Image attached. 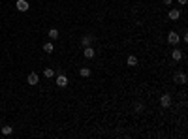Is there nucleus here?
<instances>
[{"label":"nucleus","instance_id":"obj_11","mask_svg":"<svg viewBox=\"0 0 188 139\" xmlns=\"http://www.w3.org/2000/svg\"><path fill=\"white\" fill-rule=\"evenodd\" d=\"M43 77H47V79L55 77V70H53V68H45V70H43Z\"/></svg>","mask_w":188,"mask_h":139},{"label":"nucleus","instance_id":"obj_8","mask_svg":"<svg viewBox=\"0 0 188 139\" xmlns=\"http://www.w3.org/2000/svg\"><path fill=\"white\" fill-rule=\"evenodd\" d=\"M173 81H175L177 85H184V83H186V73H175Z\"/></svg>","mask_w":188,"mask_h":139},{"label":"nucleus","instance_id":"obj_16","mask_svg":"<svg viewBox=\"0 0 188 139\" xmlns=\"http://www.w3.org/2000/svg\"><path fill=\"white\" fill-rule=\"evenodd\" d=\"M47 36H49L51 40H57V38H58V30H57V28H51V30H49V34H47Z\"/></svg>","mask_w":188,"mask_h":139},{"label":"nucleus","instance_id":"obj_12","mask_svg":"<svg viewBox=\"0 0 188 139\" xmlns=\"http://www.w3.org/2000/svg\"><path fill=\"white\" fill-rule=\"evenodd\" d=\"M81 43H83V47H88L90 43H92V36H83L81 38Z\"/></svg>","mask_w":188,"mask_h":139},{"label":"nucleus","instance_id":"obj_4","mask_svg":"<svg viewBox=\"0 0 188 139\" xmlns=\"http://www.w3.org/2000/svg\"><path fill=\"white\" fill-rule=\"evenodd\" d=\"M15 8H17L19 11H28L30 4L26 2V0H17V2H15Z\"/></svg>","mask_w":188,"mask_h":139},{"label":"nucleus","instance_id":"obj_6","mask_svg":"<svg viewBox=\"0 0 188 139\" xmlns=\"http://www.w3.org/2000/svg\"><path fill=\"white\" fill-rule=\"evenodd\" d=\"M94 55H96V51L92 49V47H85V49H83V57H85V58H94Z\"/></svg>","mask_w":188,"mask_h":139},{"label":"nucleus","instance_id":"obj_9","mask_svg":"<svg viewBox=\"0 0 188 139\" xmlns=\"http://www.w3.org/2000/svg\"><path fill=\"white\" fill-rule=\"evenodd\" d=\"M183 57H184L183 51H179V49H175V51L171 53V58H173V60H177V62H179V60H183Z\"/></svg>","mask_w":188,"mask_h":139},{"label":"nucleus","instance_id":"obj_2","mask_svg":"<svg viewBox=\"0 0 188 139\" xmlns=\"http://www.w3.org/2000/svg\"><path fill=\"white\" fill-rule=\"evenodd\" d=\"M26 83H28V85L30 87H34V85H38V83H40V75L38 73H28V77H26Z\"/></svg>","mask_w":188,"mask_h":139},{"label":"nucleus","instance_id":"obj_1","mask_svg":"<svg viewBox=\"0 0 188 139\" xmlns=\"http://www.w3.org/2000/svg\"><path fill=\"white\" fill-rule=\"evenodd\" d=\"M168 41H169L171 45H177L179 41H181V36H179V34H177L175 30H171V32L168 34Z\"/></svg>","mask_w":188,"mask_h":139},{"label":"nucleus","instance_id":"obj_19","mask_svg":"<svg viewBox=\"0 0 188 139\" xmlns=\"http://www.w3.org/2000/svg\"><path fill=\"white\" fill-rule=\"evenodd\" d=\"M177 2H179L181 6H184V4H186V0H177Z\"/></svg>","mask_w":188,"mask_h":139},{"label":"nucleus","instance_id":"obj_18","mask_svg":"<svg viewBox=\"0 0 188 139\" xmlns=\"http://www.w3.org/2000/svg\"><path fill=\"white\" fill-rule=\"evenodd\" d=\"M173 4V0H164V6H171Z\"/></svg>","mask_w":188,"mask_h":139},{"label":"nucleus","instance_id":"obj_15","mask_svg":"<svg viewBox=\"0 0 188 139\" xmlns=\"http://www.w3.org/2000/svg\"><path fill=\"white\" fill-rule=\"evenodd\" d=\"M79 75H81V77H90V68H81Z\"/></svg>","mask_w":188,"mask_h":139},{"label":"nucleus","instance_id":"obj_13","mask_svg":"<svg viewBox=\"0 0 188 139\" xmlns=\"http://www.w3.org/2000/svg\"><path fill=\"white\" fill-rule=\"evenodd\" d=\"M126 64H128V66H132V68H134V66H137V58L134 57V55H130V57L126 58Z\"/></svg>","mask_w":188,"mask_h":139},{"label":"nucleus","instance_id":"obj_17","mask_svg":"<svg viewBox=\"0 0 188 139\" xmlns=\"http://www.w3.org/2000/svg\"><path fill=\"white\" fill-rule=\"evenodd\" d=\"M141 111H143V105L141 103H136V113H141Z\"/></svg>","mask_w":188,"mask_h":139},{"label":"nucleus","instance_id":"obj_5","mask_svg":"<svg viewBox=\"0 0 188 139\" xmlns=\"http://www.w3.org/2000/svg\"><path fill=\"white\" fill-rule=\"evenodd\" d=\"M160 105H162V107H166V109H168V107L171 105V96H169V94H164V96H162V98H160Z\"/></svg>","mask_w":188,"mask_h":139},{"label":"nucleus","instance_id":"obj_14","mask_svg":"<svg viewBox=\"0 0 188 139\" xmlns=\"http://www.w3.org/2000/svg\"><path fill=\"white\" fill-rule=\"evenodd\" d=\"M0 132H2L4 135H11L13 134V128L11 126H2V128H0Z\"/></svg>","mask_w":188,"mask_h":139},{"label":"nucleus","instance_id":"obj_3","mask_svg":"<svg viewBox=\"0 0 188 139\" xmlns=\"http://www.w3.org/2000/svg\"><path fill=\"white\" fill-rule=\"evenodd\" d=\"M57 87H60V88L68 87V77H66L64 73H58V75H57Z\"/></svg>","mask_w":188,"mask_h":139},{"label":"nucleus","instance_id":"obj_10","mask_svg":"<svg viewBox=\"0 0 188 139\" xmlns=\"http://www.w3.org/2000/svg\"><path fill=\"white\" fill-rule=\"evenodd\" d=\"M55 51V45L51 43V41H47V43H43V53H47V55H51Z\"/></svg>","mask_w":188,"mask_h":139},{"label":"nucleus","instance_id":"obj_7","mask_svg":"<svg viewBox=\"0 0 188 139\" xmlns=\"http://www.w3.org/2000/svg\"><path fill=\"white\" fill-rule=\"evenodd\" d=\"M168 17H169V21H177V19L181 17V11H179L177 8H171L169 13H168Z\"/></svg>","mask_w":188,"mask_h":139}]
</instances>
